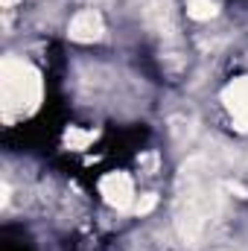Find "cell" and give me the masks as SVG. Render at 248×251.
Wrapping results in <instances>:
<instances>
[{
  "instance_id": "obj_6",
  "label": "cell",
  "mask_w": 248,
  "mask_h": 251,
  "mask_svg": "<svg viewBox=\"0 0 248 251\" xmlns=\"http://www.w3.org/2000/svg\"><path fill=\"white\" fill-rule=\"evenodd\" d=\"M155 204H158V196H155V193H146V196H143V199H140V201L134 204V210H137V213L143 216V213H149V210H152Z\"/></svg>"
},
{
  "instance_id": "obj_4",
  "label": "cell",
  "mask_w": 248,
  "mask_h": 251,
  "mask_svg": "<svg viewBox=\"0 0 248 251\" xmlns=\"http://www.w3.org/2000/svg\"><path fill=\"white\" fill-rule=\"evenodd\" d=\"M222 100H225L228 111H231V114L240 120V126L246 128L248 126V76L246 79H237L234 85H228L225 94H222Z\"/></svg>"
},
{
  "instance_id": "obj_1",
  "label": "cell",
  "mask_w": 248,
  "mask_h": 251,
  "mask_svg": "<svg viewBox=\"0 0 248 251\" xmlns=\"http://www.w3.org/2000/svg\"><path fill=\"white\" fill-rule=\"evenodd\" d=\"M41 100V79L38 73L21 59L3 62V117L12 123L15 117L29 114Z\"/></svg>"
},
{
  "instance_id": "obj_5",
  "label": "cell",
  "mask_w": 248,
  "mask_h": 251,
  "mask_svg": "<svg viewBox=\"0 0 248 251\" xmlns=\"http://www.w3.org/2000/svg\"><path fill=\"white\" fill-rule=\"evenodd\" d=\"M187 15L193 21H210L216 15V3L213 0H187Z\"/></svg>"
},
{
  "instance_id": "obj_2",
  "label": "cell",
  "mask_w": 248,
  "mask_h": 251,
  "mask_svg": "<svg viewBox=\"0 0 248 251\" xmlns=\"http://www.w3.org/2000/svg\"><path fill=\"white\" fill-rule=\"evenodd\" d=\"M99 193L105 196V201L111 207H128L131 199H134V184L125 173H108L102 181H99Z\"/></svg>"
},
{
  "instance_id": "obj_3",
  "label": "cell",
  "mask_w": 248,
  "mask_h": 251,
  "mask_svg": "<svg viewBox=\"0 0 248 251\" xmlns=\"http://www.w3.org/2000/svg\"><path fill=\"white\" fill-rule=\"evenodd\" d=\"M67 32H70V38H73V41L91 44V41H99V38H102V32H105V24H102L99 12H94V9H85V12H79V15L70 21Z\"/></svg>"
}]
</instances>
